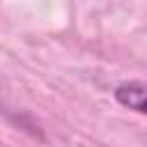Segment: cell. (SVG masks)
<instances>
[{"label":"cell","mask_w":147,"mask_h":147,"mask_svg":"<svg viewBox=\"0 0 147 147\" xmlns=\"http://www.w3.org/2000/svg\"><path fill=\"white\" fill-rule=\"evenodd\" d=\"M115 99L124 108H131L136 113L147 115V85L145 83H124V85H119L115 90Z\"/></svg>","instance_id":"obj_1"}]
</instances>
